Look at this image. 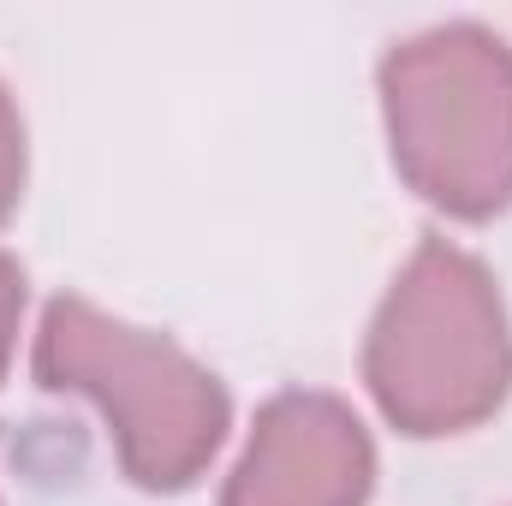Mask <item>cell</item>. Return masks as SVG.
Returning <instances> with one entry per match:
<instances>
[{
	"label": "cell",
	"mask_w": 512,
	"mask_h": 506,
	"mask_svg": "<svg viewBox=\"0 0 512 506\" xmlns=\"http://www.w3.org/2000/svg\"><path fill=\"white\" fill-rule=\"evenodd\" d=\"M382 120L399 179L453 221L512 203V48L483 24H435L382 60Z\"/></svg>",
	"instance_id": "3957f363"
},
{
	"label": "cell",
	"mask_w": 512,
	"mask_h": 506,
	"mask_svg": "<svg viewBox=\"0 0 512 506\" xmlns=\"http://www.w3.org/2000/svg\"><path fill=\"white\" fill-rule=\"evenodd\" d=\"M18 316H24V268L12 256H0V376L18 346Z\"/></svg>",
	"instance_id": "8992f818"
},
{
	"label": "cell",
	"mask_w": 512,
	"mask_h": 506,
	"mask_svg": "<svg viewBox=\"0 0 512 506\" xmlns=\"http://www.w3.org/2000/svg\"><path fill=\"white\" fill-rule=\"evenodd\" d=\"M30 364L48 393H78L108 417L137 489H191L227 441V387L167 334L131 328L78 292L42 310Z\"/></svg>",
	"instance_id": "6da1fadb"
},
{
	"label": "cell",
	"mask_w": 512,
	"mask_h": 506,
	"mask_svg": "<svg viewBox=\"0 0 512 506\" xmlns=\"http://www.w3.org/2000/svg\"><path fill=\"white\" fill-rule=\"evenodd\" d=\"M364 381L399 435H465L501 411L512 334L495 274L447 239H423L364 334Z\"/></svg>",
	"instance_id": "7a4b0ae2"
},
{
	"label": "cell",
	"mask_w": 512,
	"mask_h": 506,
	"mask_svg": "<svg viewBox=\"0 0 512 506\" xmlns=\"http://www.w3.org/2000/svg\"><path fill=\"white\" fill-rule=\"evenodd\" d=\"M376 447L358 411L334 393H274L227 477L221 506H364Z\"/></svg>",
	"instance_id": "277c9868"
},
{
	"label": "cell",
	"mask_w": 512,
	"mask_h": 506,
	"mask_svg": "<svg viewBox=\"0 0 512 506\" xmlns=\"http://www.w3.org/2000/svg\"><path fill=\"white\" fill-rule=\"evenodd\" d=\"M18 197H24V120L0 84V221L18 209Z\"/></svg>",
	"instance_id": "5b68a950"
}]
</instances>
